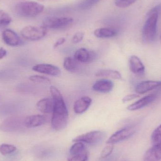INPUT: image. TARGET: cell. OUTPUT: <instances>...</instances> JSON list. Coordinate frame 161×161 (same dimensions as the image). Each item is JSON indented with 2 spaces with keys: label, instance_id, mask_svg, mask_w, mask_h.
<instances>
[{
  "label": "cell",
  "instance_id": "1",
  "mask_svg": "<svg viewBox=\"0 0 161 161\" xmlns=\"http://www.w3.org/2000/svg\"><path fill=\"white\" fill-rule=\"evenodd\" d=\"M54 107L51 125L57 131L65 128L69 121V112L62 95L58 89L54 86L50 87Z\"/></svg>",
  "mask_w": 161,
  "mask_h": 161
},
{
  "label": "cell",
  "instance_id": "2",
  "mask_svg": "<svg viewBox=\"0 0 161 161\" xmlns=\"http://www.w3.org/2000/svg\"><path fill=\"white\" fill-rule=\"evenodd\" d=\"M43 5L33 1L20 2L15 7V13L19 17L33 18L39 15L44 10Z\"/></svg>",
  "mask_w": 161,
  "mask_h": 161
},
{
  "label": "cell",
  "instance_id": "3",
  "mask_svg": "<svg viewBox=\"0 0 161 161\" xmlns=\"http://www.w3.org/2000/svg\"><path fill=\"white\" fill-rule=\"evenodd\" d=\"M159 15L152 14L147 17V20L143 27L142 39L144 42L151 43L155 41L157 35V24Z\"/></svg>",
  "mask_w": 161,
  "mask_h": 161
},
{
  "label": "cell",
  "instance_id": "4",
  "mask_svg": "<svg viewBox=\"0 0 161 161\" xmlns=\"http://www.w3.org/2000/svg\"><path fill=\"white\" fill-rule=\"evenodd\" d=\"M47 29L43 26L29 25L25 26L22 30L21 34L25 39L35 41L43 38L47 34Z\"/></svg>",
  "mask_w": 161,
  "mask_h": 161
},
{
  "label": "cell",
  "instance_id": "5",
  "mask_svg": "<svg viewBox=\"0 0 161 161\" xmlns=\"http://www.w3.org/2000/svg\"><path fill=\"white\" fill-rule=\"evenodd\" d=\"M73 21V19L70 17H48L43 21V26L47 29H61L70 25Z\"/></svg>",
  "mask_w": 161,
  "mask_h": 161
},
{
  "label": "cell",
  "instance_id": "6",
  "mask_svg": "<svg viewBox=\"0 0 161 161\" xmlns=\"http://www.w3.org/2000/svg\"><path fill=\"white\" fill-rule=\"evenodd\" d=\"M105 134L103 131L94 130L81 134L73 140L74 142H81L90 145L99 143L104 139Z\"/></svg>",
  "mask_w": 161,
  "mask_h": 161
},
{
  "label": "cell",
  "instance_id": "7",
  "mask_svg": "<svg viewBox=\"0 0 161 161\" xmlns=\"http://www.w3.org/2000/svg\"><path fill=\"white\" fill-rule=\"evenodd\" d=\"M135 132V129L133 126L124 128L114 133L109 137L107 143L108 144H114L130 138Z\"/></svg>",
  "mask_w": 161,
  "mask_h": 161
},
{
  "label": "cell",
  "instance_id": "8",
  "mask_svg": "<svg viewBox=\"0 0 161 161\" xmlns=\"http://www.w3.org/2000/svg\"><path fill=\"white\" fill-rule=\"evenodd\" d=\"M34 71L53 76H58L61 75L59 68L49 64H40L33 67Z\"/></svg>",
  "mask_w": 161,
  "mask_h": 161
},
{
  "label": "cell",
  "instance_id": "9",
  "mask_svg": "<svg viewBox=\"0 0 161 161\" xmlns=\"http://www.w3.org/2000/svg\"><path fill=\"white\" fill-rule=\"evenodd\" d=\"M96 57V54L94 52L83 48L78 49L74 54V58L78 62L84 64L92 62Z\"/></svg>",
  "mask_w": 161,
  "mask_h": 161
},
{
  "label": "cell",
  "instance_id": "10",
  "mask_svg": "<svg viewBox=\"0 0 161 161\" xmlns=\"http://www.w3.org/2000/svg\"><path fill=\"white\" fill-rule=\"evenodd\" d=\"M24 120H22L20 117L13 116L7 118L1 125V129L4 131H13L20 128Z\"/></svg>",
  "mask_w": 161,
  "mask_h": 161
},
{
  "label": "cell",
  "instance_id": "11",
  "mask_svg": "<svg viewBox=\"0 0 161 161\" xmlns=\"http://www.w3.org/2000/svg\"><path fill=\"white\" fill-rule=\"evenodd\" d=\"M2 37L4 42L8 46H17L22 43V41L17 33L10 29L3 32Z\"/></svg>",
  "mask_w": 161,
  "mask_h": 161
},
{
  "label": "cell",
  "instance_id": "12",
  "mask_svg": "<svg viewBox=\"0 0 161 161\" xmlns=\"http://www.w3.org/2000/svg\"><path fill=\"white\" fill-rule=\"evenodd\" d=\"M161 87V81L146 80L139 83L135 88V92L137 93L142 94Z\"/></svg>",
  "mask_w": 161,
  "mask_h": 161
},
{
  "label": "cell",
  "instance_id": "13",
  "mask_svg": "<svg viewBox=\"0 0 161 161\" xmlns=\"http://www.w3.org/2000/svg\"><path fill=\"white\" fill-rule=\"evenodd\" d=\"M113 82L109 79H101L97 80L92 86V89L95 92L100 93H108L113 89Z\"/></svg>",
  "mask_w": 161,
  "mask_h": 161
},
{
  "label": "cell",
  "instance_id": "14",
  "mask_svg": "<svg viewBox=\"0 0 161 161\" xmlns=\"http://www.w3.org/2000/svg\"><path fill=\"white\" fill-rule=\"evenodd\" d=\"M46 122V116L40 114L30 115L24 119V125L27 128H35L44 125Z\"/></svg>",
  "mask_w": 161,
  "mask_h": 161
},
{
  "label": "cell",
  "instance_id": "15",
  "mask_svg": "<svg viewBox=\"0 0 161 161\" xmlns=\"http://www.w3.org/2000/svg\"><path fill=\"white\" fill-rule=\"evenodd\" d=\"M92 99L88 96H83L76 100L74 105V110L77 114L85 112L92 104Z\"/></svg>",
  "mask_w": 161,
  "mask_h": 161
},
{
  "label": "cell",
  "instance_id": "16",
  "mask_svg": "<svg viewBox=\"0 0 161 161\" xmlns=\"http://www.w3.org/2000/svg\"><path fill=\"white\" fill-rule=\"evenodd\" d=\"M157 95L155 94H150L139 99L133 104L129 105L127 107V109L129 111H135L140 109L149 105L156 99Z\"/></svg>",
  "mask_w": 161,
  "mask_h": 161
},
{
  "label": "cell",
  "instance_id": "17",
  "mask_svg": "<svg viewBox=\"0 0 161 161\" xmlns=\"http://www.w3.org/2000/svg\"><path fill=\"white\" fill-rule=\"evenodd\" d=\"M130 69L133 73L138 75L143 74L145 71V67L138 57L133 55L129 59Z\"/></svg>",
  "mask_w": 161,
  "mask_h": 161
},
{
  "label": "cell",
  "instance_id": "18",
  "mask_svg": "<svg viewBox=\"0 0 161 161\" xmlns=\"http://www.w3.org/2000/svg\"><path fill=\"white\" fill-rule=\"evenodd\" d=\"M161 160V144L153 145L146 151L143 161H159Z\"/></svg>",
  "mask_w": 161,
  "mask_h": 161
},
{
  "label": "cell",
  "instance_id": "19",
  "mask_svg": "<svg viewBox=\"0 0 161 161\" xmlns=\"http://www.w3.org/2000/svg\"><path fill=\"white\" fill-rule=\"evenodd\" d=\"M53 99L49 98H42L36 104L37 109L43 114H49L53 112Z\"/></svg>",
  "mask_w": 161,
  "mask_h": 161
},
{
  "label": "cell",
  "instance_id": "20",
  "mask_svg": "<svg viewBox=\"0 0 161 161\" xmlns=\"http://www.w3.org/2000/svg\"><path fill=\"white\" fill-rule=\"evenodd\" d=\"M94 34L99 38H109L115 36L117 35V31L113 28L103 27L96 29Z\"/></svg>",
  "mask_w": 161,
  "mask_h": 161
},
{
  "label": "cell",
  "instance_id": "21",
  "mask_svg": "<svg viewBox=\"0 0 161 161\" xmlns=\"http://www.w3.org/2000/svg\"><path fill=\"white\" fill-rule=\"evenodd\" d=\"M79 62L74 58L67 57L65 58L63 63V66L65 70L69 72L75 73L79 69Z\"/></svg>",
  "mask_w": 161,
  "mask_h": 161
},
{
  "label": "cell",
  "instance_id": "22",
  "mask_svg": "<svg viewBox=\"0 0 161 161\" xmlns=\"http://www.w3.org/2000/svg\"><path fill=\"white\" fill-rule=\"evenodd\" d=\"M97 77H108L116 80H121L122 75L119 72L112 69H100L95 74Z\"/></svg>",
  "mask_w": 161,
  "mask_h": 161
},
{
  "label": "cell",
  "instance_id": "23",
  "mask_svg": "<svg viewBox=\"0 0 161 161\" xmlns=\"http://www.w3.org/2000/svg\"><path fill=\"white\" fill-rule=\"evenodd\" d=\"M87 151L84 144L81 142H76L70 148L69 154L70 156L83 153Z\"/></svg>",
  "mask_w": 161,
  "mask_h": 161
},
{
  "label": "cell",
  "instance_id": "24",
  "mask_svg": "<svg viewBox=\"0 0 161 161\" xmlns=\"http://www.w3.org/2000/svg\"><path fill=\"white\" fill-rule=\"evenodd\" d=\"M12 21V19L5 11L0 10V27L8 25Z\"/></svg>",
  "mask_w": 161,
  "mask_h": 161
},
{
  "label": "cell",
  "instance_id": "25",
  "mask_svg": "<svg viewBox=\"0 0 161 161\" xmlns=\"http://www.w3.org/2000/svg\"><path fill=\"white\" fill-rule=\"evenodd\" d=\"M16 147L13 145L3 144L0 145V153L3 155H7L11 154L16 151Z\"/></svg>",
  "mask_w": 161,
  "mask_h": 161
},
{
  "label": "cell",
  "instance_id": "26",
  "mask_svg": "<svg viewBox=\"0 0 161 161\" xmlns=\"http://www.w3.org/2000/svg\"><path fill=\"white\" fill-rule=\"evenodd\" d=\"M153 145L161 144V125L154 130L151 135Z\"/></svg>",
  "mask_w": 161,
  "mask_h": 161
},
{
  "label": "cell",
  "instance_id": "27",
  "mask_svg": "<svg viewBox=\"0 0 161 161\" xmlns=\"http://www.w3.org/2000/svg\"><path fill=\"white\" fill-rule=\"evenodd\" d=\"M100 0H84L79 5V8L82 10L90 9Z\"/></svg>",
  "mask_w": 161,
  "mask_h": 161
},
{
  "label": "cell",
  "instance_id": "28",
  "mask_svg": "<svg viewBox=\"0 0 161 161\" xmlns=\"http://www.w3.org/2000/svg\"><path fill=\"white\" fill-rule=\"evenodd\" d=\"M88 159V153L87 151L74 155L70 156L68 158V161H87Z\"/></svg>",
  "mask_w": 161,
  "mask_h": 161
},
{
  "label": "cell",
  "instance_id": "29",
  "mask_svg": "<svg viewBox=\"0 0 161 161\" xmlns=\"http://www.w3.org/2000/svg\"><path fill=\"white\" fill-rule=\"evenodd\" d=\"M137 1L138 0H115L114 3L118 7L125 8L133 4Z\"/></svg>",
  "mask_w": 161,
  "mask_h": 161
},
{
  "label": "cell",
  "instance_id": "30",
  "mask_svg": "<svg viewBox=\"0 0 161 161\" xmlns=\"http://www.w3.org/2000/svg\"><path fill=\"white\" fill-rule=\"evenodd\" d=\"M29 80L35 82H42V83H50L51 80L46 76L40 75H34L30 76Z\"/></svg>",
  "mask_w": 161,
  "mask_h": 161
},
{
  "label": "cell",
  "instance_id": "31",
  "mask_svg": "<svg viewBox=\"0 0 161 161\" xmlns=\"http://www.w3.org/2000/svg\"><path fill=\"white\" fill-rule=\"evenodd\" d=\"M114 144H109L106 146L101 152V158L103 159L108 158L112 154Z\"/></svg>",
  "mask_w": 161,
  "mask_h": 161
},
{
  "label": "cell",
  "instance_id": "32",
  "mask_svg": "<svg viewBox=\"0 0 161 161\" xmlns=\"http://www.w3.org/2000/svg\"><path fill=\"white\" fill-rule=\"evenodd\" d=\"M84 33L81 32H79L76 33L73 37L72 42L75 44L79 43L83 40L84 37Z\"/></svg>",
  "mask_w": 161,
  "mask_h": 161
},
{
  "label": "cell",
  "instance_id": "33",
  "mask_svg": "<svg viewBox=\"0 0 161 161\" xmlns=\"http://www.w3.org/2000/svg\"><path fill=\"white\" fill-rule=\"evenodd\" d=\"M161 13V5H158L157 6L153 8L152 9H151L149 12L147 13V16H150V15H152V14H157L159 15Z\"/></svg>",
  "mask_w": 161,
  "mask_h": 161
},
{
  "label": "cell",
  "instance_id": "34",
  "mask_svg": "<svg viewBox=\"0 0 161 161\" xmlns=\"http://www.w3.org/2000/svg\"><path fill=\"white\" fill-rule=\"evenodd\" d=\"M139 97V95L137 94H132L128 95L125 96L122 99V101L124 103L130 101V100H133L137 97Z\"/></svg>",
  "mask_w": 161,
  "mask_h": 161
},
{
  "label": "cell",
  "instance_id": "35",
  "mask_svg": "<svg viewBox=\"0 0 161 161\" xmlns=\"http://www.w3.org/2000/svg\"><path fill=\"white\" fill-rule=\"evenodd\" d=\"M66 40L65 38H60L58 39L55 43L54 45V48H57L58 47H59L60 45L63 44L64 42H66Z\"/></svg>",
  "mask_w": 161,
  "mask_h": 161
},
{
  "label": "cell",
  "instance_id": "36",
  "mask_svg": "<svg viewBox=\"0 0 161 161\" xmlns=\"http://www.w3.org/2000/svg\"><path fill=\"white\" fill-rule=\"evenodd\" d=\"M7 52L3 48H0V59L3 58L6 55Z\"/></svg>",
  "mask_w": 161,
  "mask_h": 161
},
{
  "label": "cell",
  "instance_id": "37",
  "mask_svg": "<svg viewBox=\"0 0 161 161\" xmlns=\"http://www.w3.org/2000/svg\"><path fill=\"white\" fill-rule=\"evenodd\" d=\"M160 41H161V36H160Z\"/></svg>",
  "mask_w": 161,
  "mask_h": 161
}]
</instances>
